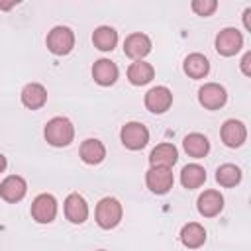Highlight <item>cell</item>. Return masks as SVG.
<instances>
[{"label":"cell","mask_w":251,"mask_h":251,"mask_svg":"<svg viewBox=\"0 0 251 251\" xmlns=\"http://www.w3.org/2000/svg\"><path fill=\"white\" fill-rule=\"evenodd\" d=\"M43 135H45L49 145H53V147H67L75 139V127H73L71 120H67L63 116H57V118L47 122L45 129H43Z\"/></svg>","instance_id":"6da1fadb"},{"label":"cell","mask_w":251,"mask_h":251,"mask_svg":"<svg viewBox=\"0 0 251 251\" xmlns=\"http://www.w3.org/2000/svg\"><path fill=\"white\" fill-rule=\"evenodd\" d=\"M122 214H124L122 204L112 196H106L96 204V224L102 229L116 227L122 222Z\"/></svg>","instance_id":"7a4b0ae2"},{"label":"cell","mask_w":251,"mask_h":251,"mask_svg":"<svg viewBox=\"0 0 251 251\" xmlns=\"http://www.w3.org/2000/svg\"><path fill=\"white\" fill-rule=\"evenodd\" d=\"M75 47V33L67 25H55L47 33V49L53 55H67Z\"/></svg>","instance_id":"3957f363"},{"label":"cell","mask_w":251,"mask_h":251,"mask_svg":"<svg viewBox=\"0 0 251 251\" xmlns=\"http://www.w3.org/2000/svg\"><path fill=\"white\" fill-rule=\"evenodd\" d=\"M120 137H122V143H124L127 149L139 151V149H143V147L147 145V141H149V129H147L143 124H139V122H127V124L122 127Z\"/></svg>","instance_id":"277c9868"},{"label":"cell","mask_w":251,"mask_h":251,"mask_svg":"<svg viewBox=\"0 0 251 251\" xmlns=\"http://www.w3.org/2000/svg\"><path fill=\"white\" fill-rule=\"evenodd\" d=\"M145 184L153 194H167L175 184L173 171L165 167H151L145 175Z\"/></svg>","instance_id":"5b68a950"},{"label":"cell","mask_w":251,"mask_h":251,"mask_svg":"<svg viewBox=\"0 0 251 251\" xmlns=\"http://www.w3.org/2000/svg\"><path fill=\"white\" fill-rule=\"evenodd\" d=\"M57 216V200L53 194H39L31 202V218L37 224H51Z\"/></svg>","instance_id":"8992f818"},{"label":"cell","mask_w":251,"mask_h":251,"mask_svg":"<svg viewBox=\"0 0 251 251\" xmlns=\"http://www.w3.org/2000/svg\"><path fill=\"white\" fill-rule=\"evenodd\" d=\"M243 47V35L235 27H226L216 35V51L224 57L235 55Z\"/></svg>","instance_id":"52a82bcc"},{"label":"cell","mask_w":251,"mask_h":251,"mask_svg":"<svg viewBox=\"0 0 251 251\" xmlns=\"http://www.w3.org/2000/svg\"><path fill=\"white\" fill-rule=\"evenodd\" d=\"M198 100L200 104L206 108V110H218L226 104L227 100V94H226V88L218 82H208L204 84L200 90H198Z\"/></svg>","instance_id":"ba28073f"},{"label":"cell","mask_w":251,"mask_h":251,"mask_svg":"<svg viewBox=\"0 0 251 251\" xmlns=\"http://www.w3.org/2000/svg\"><path fill=\"white\" fill-rule=\"evenodd\" d=\"M173 104V92L167 86H153L145 94V108L153 114H163Z\"/></svg>","instance_id":"9c48e42d"},{"label":"cell","mask_w":251,"mask_h":251,"mask_svg":"<svg viewBox=\"0 0 251 251\" xmlns=\"http://www.w3.org/2000/svg\"><path fill=\"white\" fill-rule=\"evenodd\" d=\"M220 135H222V141L227 147H241L247 139V127L239 120H226L224 126H222Z\"/></svg>","instance_id":"30bf717a"},{"label":"cell","mask_w":251,"mask_h":251,"mask_svg":"<svg viewBox=\"0 0 251 251\" xmlns=\"http://www.w3.org/2000/svg\"><path fill=\"white\" fill-rule=\"evenodd\" d=\"M27 192V182L18 176V175H10L2 180L0 184V196L6 202H20Z\"/></svg>","instance_id":"8fae6325"},{"label":"cell","mask_w":251,"mask_h":251,"mask_svg":"<svg viewBox=\"0 0 251 251\" xmlns=\"http://www.w3.org/2000/svg\"><path fill=\"white\" fill-rule=\"evenodd\" d=\"M65 216L73 224L86 222V218H88V204H86V200L78 192H73V194H69L65 198Z\"/></svg>","instance_id":"7c38bea8"},{"label":"cell","mask_w":251,"mask_h":251,"mask_svg":"<svg viewBox=\"0 0 251 251\" xmlns=\"http://www.w3.org/2000/svg\"><path fill=\"white\" fill-rule=\"evenodd\" d=\"M151 51V39L145 33H131L124 41V53L135 61H141Z\"/></svg>","instance_id":"4fadbf2b"},{"label":"cell","mask_w":251,"mask_h":251,"mask_svg":"<svg viewBox=\"0 0 251 251\" xmlns=\"http://www.w3.org/2000/svg\"><path fill=\"white\" fill-rule=\"evenodd\" d=\"M224 208V196L218 190H204L198 196V212L204 218H214Z\"/></svg>","instance_id":"5bb4252c"},{"label":"cell","mask_w":251,"mask_h":251,"mask_svg":"<svg viewBox=\"0 0 251 251\" xmlns=\"http://www.w3.org/2000/svg\"><path fill=\"white\" fill-rule=\"evenodd\" d=\"M178 159V151L173 143H159L151 155H149V163L151 167H165V169H171Z\"/></svg>","instance_id":"9a60e30c"},{"label":"cell","mask_w":251,"mask_h":251,"mask_svg":"<svg viewBox=\"0 0 251 251\" xmlns=\"http://www.w3.org/2000/svg\"><path fill=\"white\" fill-rule=\"evenodd\" d=\"M92 76L100 86H110L118 80V67L110 59H98L92 67Z\"/></svg>","instance_id":"2e32d148"},{"label":"cell","mask_w":251,"mask_h":251,"mask_svg":"<svg viewBox=\"0 0 251 251\" xmlns=\"http://www.w3.org/2000/svg\"><path fill=\"white\" fill-rule=\"evenodd\" d=\"M22 102L29 110H37L47 102V90L39 82H29L22 90Z\"/></svg>","instance_id":"e0dca14e"},{"label":"cell","mask_w":251,"mask_h":251,"mask_svg":"<svg viewBox=\"0 0 251 251\" xmlns=\"http://www.w3.org/2000/svg\"><path fill=\"white\" fill-rule=\"evenodd\" d=\"M106 157V147L100 139H84L82 145H80V159L86 163V165H98L102 163Z\"/></svg>","instance_id":"ac0fdd59"},{"label":"cell","mask_w":251,"mask_h":251,"mask_svg":"<svg viewBox=\"0 0 251 251\" xmlns=\"http://www.w3.org/2000/svg\"><path fill=\"white\" fill-rule=\"evenodd\" d=\"M180 241H182V245L188 247V249H198V247H202L204 241H206V229H204L200 224L190 222V224H186V226L180 229Z\"/></svg>","instance_id":"d6986e66"},{"label":"cell","mask_w":251,"mask_h":251,"mask_svg":"<svg viewBox=\"0 0 251 251\" xmlns=\"http://www.w3.org/2000/svg\"><path fill=\"white\" fill-rule=\"evenodd\" d=\"M182 147H184V151H186L190 157L202 159V157H206L208 151H210V141H208V137L202 135V133H188V135L184 137V141H182Z\"/></svg>","instance_id":"ffe728a7"},{"label":"cell","mask_w":251,"mask_h":251,"mask_svg":"<svg viewBox=\"0 0 251 251\" xmlns=\"http://www.w3.org/2000/svg\"><path fill=\"white\" fill-rule=\"evenodd\" d=\"M153 76H155V69H153L149 63H145V61H135V63H131L129 69H127V78H129V82L135 84V86H141V84L151 82Z\"/></svg>","instance_id":"44dd1931"},{"label":"cell","mask_w":251,"mask_h":251,"mask_svg":"<svg viewBox=\"0 0 251 251\" xmlns=\"http://www.w3.org/2000/svg\"><path fill=\"white\" fill-rule=\"evenodd\" d=\"M92 43L100 51H112L118 43V31L110 25H100L92 33Z\"/></svg>","instance_id":"7402d4cb"},{"label":"cell","mask_w":251,"mask_h":251,"mask_svg":"<svg viewBox=\"0 0 251 251\" xmlns=\"http://www.w3.org/2000/svg\"><path fill=\"white\" fill-rule=\"evenodd\" d=\"M184 73L190 78H204L210 73V63L204 55L200 53H192L184 59Z\"/></svg>","instance_id":"603a6c76"},{"label":"cell","mask_w":251,"mask_h":251,"mask_svg":"<svg viewBox=\"0 0 251 251\" xmlns=\"http://www.w3.org/2000/svg\"><path fill=\"white\" fill-rule=\"evenodd\" d=\"M204 180H206V171L196 163H190L180 171V182L184 188H190V190L198 188L204 184Z\"/></svg>","instance_id":"cb8c5ba5"},{"label":"cell","mask_w":251,"mask_h":251,"mask_svg":"<svg viewBox=\"0 0 251 251\" xmlns=\"http://www.w3.org/2000/svg\"><path fill=\"white\" fill-rule=\"evenodd\" d=\"M216 180H218L222 186L231 188V186L239 184V180H241V171H239V167H235V165H231V163H226V165L218 167V171H216Z\"/></svg>","instance_id":"d4e9b609"},{"label":"cell","mask_w":251,"mask_h":251,"mask_svg":"<svg viewBox=\"0 0 251 251\" xmlns=\"http://www.w3.org/2000/svg\"><path fill=\"white\" fill-rule=\"evenodd\" d=\"M218 8V2L216 0H194L192 2V10L198 14V16H210L214 14Z\"/></svg>","instance_id":"484cf974"},{"label":"cell","mask_w":251,"mask_h":251,"mask_svg":"<svg viewBox=\"0 0 251 251\" xmlns=\"http://www.w3.org/2000/svg\"><path fill=\"white\" fill-rule=\"evenodd\" d=\"M249 63H251V53L247 51V53L243 55V59H241V71H243V75H245V76H251V69H249Z\"/></svg>","instance_id":"4316f807"},{"label":"cell","mask_w":251,"mask_h":251,"mask_svg":"<svg viewBox=\"0 0 251 251\" xmlns=\"http://www.w3.org/2000/svg\"><path fill=\"white\" fill-rule=\"evenodd\" d=\"M249 16H251V8H247V10L243 12V24H245V29H249V31H251V22H249Z\"/></svg>","instance_id":"83f0119b"},{"label":"cell","mask_w":251,"mask_h":251,"mask_svg":"<svg viewBox=\"0 0 251 251\" xmlns=\"http://www.w3.org/2000/svg\"><path fill=\"white\" fill-rule=\"evenodd\" d=\"M6 165H8V161H6V157H4L2 153H0V173H2L4 169H6Z\"/></svg>","instance_id":"f1b7e54d"},{"label":"cell","mask_w":251,"mask_h":251,"mask_svg":"<svg viewBox=\"0 0 251 251\" xmlns=\"http://www.w3.org/2000/svg\"><path fill=\"white\" fill-rule=\"evenodd\" d=\"M98 251H104V249H98Z\"/></svg>","instance_id":"f546056e"}]
</instances>
